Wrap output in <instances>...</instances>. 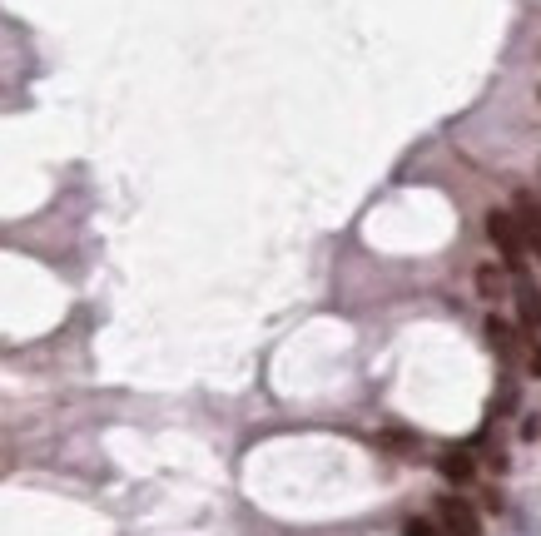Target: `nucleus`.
<instances>
[{
    "instance_id": "nucleus-1",
    "label": "nucleus",
    "mask_w": 541,
    "mask_h": 536,
    "mask_svg": "<svg viewBox=\"0 0 541 536\" xmlns=\"http://www.w3.org/2000/svg\"><path fill=\"white\" fill-rule=\"evenodd\" d=\"M487 234H492V244L502 249V259L512 273H527V244H522V229H517V219L507 214V209H492L487 214Z\"/></svg>"
},
{
    "instance_id": "nucleus-2",
    "label": "nucleus",
    "mask_w": 541,
    "mask_h": 536,
    "mask_svg": "<svg viewBox=\"0 0 541 536\" xmlns=\"http://www.w3.org/2000/svg\"><path fill=\"white\" fill-rule=\"evenodd\" d=\"M437 517H442V532L447 536H477V512L467 507V502H457V497H442L437 502Z\"/></svg>"
},
{
    "instance_id": "nucleus-3",
    "label": "nucleus",
    "mask_w": 541,
    "mask_h": 536,
    "mask_svg": "<svg viewBox=\"0 0 541 536\" xmlns=\"http://www.w3.org/2000/svg\"><path fill=\"white\" fill-rule=\"evenodd\" d=\"M512 219H517V229H522V244L541 259V209H537V199H532V194H517Z\"/></svg>"
},
{
    "instance_id": "nucleus-4",
    "label": "nucleus",
    "mask_w": 541,
    "mask_h": 536,
    "mask_svg": "<svg viewBox=\"0 0 541 536\" xmlns=\"http://www.w3.org/2000/svg\"><path fill=\"white\" fill-rule=\"evenodd\" d=\"M517 308H522V323L537 333L541 328V288H532L527 273H517Z\"/></svg>"
},
{
    "instance_id": "nucleus-5",
    "label": "nucleus",
    "mask_w": 541,
    "mask_h": 536,
    "mask_svg": "<svg viewBox=\"0 0 541 536\" xmlns=\"http://www.w3.org/2000/svg\"><path fill=\"white\" fill-rule=\"evenodd\" d=\"M487 338H492V348H497L507 363H517V358H522V338H517V328H512V323L492 318V323H487Z\"/></svg>"
},
{
    "instance_id": "nucleus-6",
    "label": "nucleus",
    "mask_w": 541,
    "mask_h": 536,
    "mask_svg": "<svg viewBox=\"0 0 541 536\" xmlns=\"http://www.w3.org/2000/svg\"><path fill=\"white\" fill-rule=\"evenodd\" d=\"M442 477L447 482H472V452H442Z\"/></svg>"
},
{
    "instance_id": "nucleus-7",
    "label": "nucleus",
    "mask_w": 541,
    "mask_h": 536,
    "mask_svg": "<svg viewBox=\"0 0 541 536\" xmlns=\"http://www.w3.org/2000/svg\"><path fill=\"white\" fill-rule=\"evenodd\" d=\"M403 536H447V532H442L437 522H407Z\"/></svg>"
},
{
    "instance_id": "nucleus-8",
    "label": "nucleus",
    "mask_w": 541,
    "mask_h": 536,
    "mask_svg": "<svg viewBox=\"0 0 541 536\" xmlns=\"http://www.w3.org/2000/svg\"><path fill=\"white\" fill-rule=\"evenodd\" d=\"M477 283H482V293H487V298H497V293H502V278H497L492 268H482V278H477Z\"/></svg>"
},
{
    "instance_id": "nucleus-9",
    "label": "nucleus",
    "mask_w": 541,
    "mask_h": 536,
    "mask_svg": "<svg viewBox=\"0 0 541 536\" xmlns=\"http://www.w3.org/2000/svg\"><path fill=\"white\" fill-rule=\"evenodd\" d=\"M522 348H527V368L541 378V343H522Z\"/></svg>"
}]
</instances>
